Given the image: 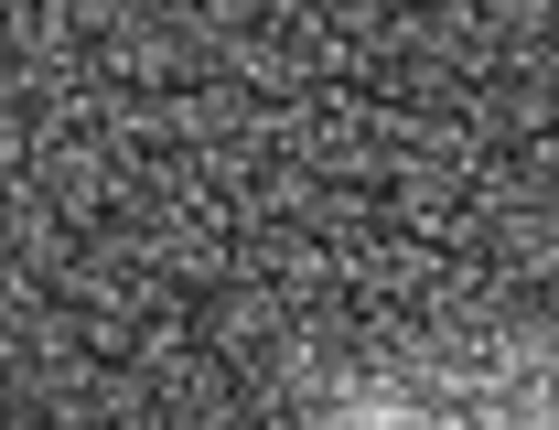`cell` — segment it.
I'll list each match as a JSON object with an SVG mask.
<instances>
[{"mask_svg": "<svg viewBox=\"0 0 559 430\" xmlns=\"http://www.w3.org/2000/svg\"><path fill=\"white\" fill-rule=\"evenodd\" d=\"M334 430H419V420H409V409H345Z\"/></svg>", "mask_w": 559, "mask_h": 430, "instance_id": "1", "label": "cell"}]
</instances>
